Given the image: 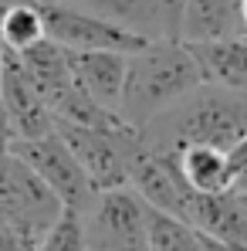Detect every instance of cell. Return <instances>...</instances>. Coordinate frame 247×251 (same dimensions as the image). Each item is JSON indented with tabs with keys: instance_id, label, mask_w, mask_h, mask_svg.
<instances>
[{
	"instance_id": "17",
	"label": "cell",
	"mask_w": 247,
	"mask_h": 251,
	"mask_svg": "<svg viewBox=\"0 0 247 251\" xmlns=\"http://www.w3.org/2000/svg\"><path fill=\"white\" fill-rule=\"evenodd\" d=\"M38 41H44L41 3H34V0H10L0 10V44L17 54V51H27Z\"/></svg>"
},
{
	"instance_id": "21",
	"label": "cell",
	"mask_w": 247,
	"mask_h": 251,
	"mask_svg": "<svg viewBox=\"0 0 247 251\" xmlns=\"http://www.w3.org/2000/svg\"><path fill=\"white\" fill-rule=\"evenodd\" d=\"M0 251H34V248H31L27 241H21V238L0 221Z\"/></svg>"
},
{
	"instance_id": "10",
	"label": "cell",
	"mask_w": 247,
	"mask_h": 251,
	"mask_svg": "<svg viewBox=\"0 0 247 251\" xmlns=\"http://www.w3.org/2000/svg\"><path fill=\"white\" fill-rule=\"evenodd\" d=\"M142 204L156 214H166L173 221H183V207H186V187L176 180V173L169 170L163 156H156L146 143L132 153L129 163V183H125Z\"/></svg>"
},
{
	"instance_id": "23",
	"label": "cell",
	"mask_w": 247,
	"mask_h": 251,
	"mask_svg": "<svg viewBox=\"0 0 247 251\" xmlns=\"http://www.w3.org/2000/svg\"><path fill=\"white\" fill-rule=\"evenodd\" d=\"M10 143H14V136H10V129L3 123V116H0V163L10 156Z\"/></svg>"
},
{
	"instance_id": "14",
	"label": "cell",
	"mask_w": 247,
	"mask_h": 251,
	"mask_svg": "<svg viewBox=\"0 0 247 251\" xmlns=\"http://www.w3.org/2000/svg\"><path fill=\"white\" fill-rule=\"evenodd\" d=\"M186 48L193 51L203 82L234 88V92H247V38L197 41V44H186Z\"/></svg>"
},
{
	"instance_id": "7",
	"label": "cell",
	"mask_w": 247,
	"mask_h": 251,
	"mask_svg": "<svg viewBox=\"0 0 247 251\" xmlns=\"http://www.w3.org/2000/svg\"><path fill=\"white\" fill-rule=\"evenodd\" d=\"M41 21H44V38L61 44L65 51H115V54H132L146 48V38H135L122 27L88 14L75 3L47 0L41 3Z\"/></svg>"
},
{
	"instance_id": "22",
	"label": "cell",
	"mask_w": 247,
	"mask_h": 251,
	"mask_svg": "<svg viewBox=\"0 0 247 251\" xmlns=\"http://www.w3.org/2000/svg\"><path fill=\"white\" fill-rule=\"evenodd\" d=\"M230 167H234V173H241V170H247V136L230 150Z\"/></svg>"
},
{
	"instance_id": "1",
	"label": "cell",
	"mask_w": 247,
	"mask_h": 251,
	"mask_svg": "<svg viewBox=\"0 0 247 251\" xmlns=\"http://www.w3.org/2000/svg\"><path fill=\"white\" fill-rule=\"evenodd\" d=\"M247 136V92L220 88V85H197L190 95L173 102L142 129V143L153 153L176 150L183 143H200L217 150H234Z\"/></svg>"
},
{
	"instance_id": "6",
	"label": "cell",
	"mask_w": 247,
	"mask_h": 251,
	"mask_svg": "<svg viewBox=\"0 0 247 251\" xmlns=\"http://www.w3.org/2000/svg\"><path fill=\"white\" fill-rule=\"evenodd\" d=\"M82 217L88 251H149L146 241L149 207L129 187L98 194L91 210Z\"/></svg>"
},
{
	"instance_id": "12",
	"label": "cell",
	"mask_w": 247,
	"mask_h": 251,
	"mask_svg": "<svg viewBox=\"0 0 247 251\" xmlns=\"http://www.w3.org/2000/svg\"><path fill=\"white\" fill-rule=\"evenodd\" d=\"M68 68L75 88L91 102L119 112L125 85V54L115 51H68Z\"/></svg>"
},
{
	"instance_id": "5",
	"label": "cell",
	"mask_w": 247,
	"mask_h": 251,
	"mask_svg": "<svg viewBox=\"0 0 247 251\" xmlns=\"http://www.w3.org/2000/svg\"><path fill=\"white\" fill-rule=\"evenodd\" d=\"M10 153L31 170L44 187L58 197V204L68 210L88 214L95 204V190L85 176V170L78 167V160L71 156V150L61 143L58 132H47L41 139H14Z\"/></svg>"
},
{
	"instance_id": "20",
	"label": "cell",
	"mask_w": 247,
	"mask_h": 251,
	"mask_svg": "<svg viewBox=\"0 0 247 251\" xmlns=\"http://www.w3.org/2000/svg\"><path fill=\"white\" fill-rule=\"evenodd\" d=\"M183 3L186 0H156L159 14H163V31L169 41H180V17H183Z\"/></svg>"
},
{
	"instance_id": "16",
	"label": "cell",
	"mask_w": 247,
	"mask_h": 251,
	"mask_svg": "<svg viewBox=\"0 0 247 251\" xmlns=\"http://www.w3.org/2000/svg\"><path fill=\"white\" fill-rule=\"evenodd\" d=\"M237 38V3L234 0H186L180 17V41H220Z\"/></svg>"
},
{
	"instance_id": "11",
	"label": "cell",
	"mask_w": 247,
	"mask_h": 251,
	"mask_svg": "<svg viewBox=\"0 0 247 251\" xmlns=\"http://www.w3.org/2000/svg\"><path fill=\"white\" fill-rule=\"evenodd\" d=\"M163 156L169 170L176 173V180L190 190V194H230L234 190V167H230V153L217 150V146H200V143H183L176 150L156 153Z\"/></svg>"
},
{
	"instance_id": "28",
	"label": "cell",
	"mask_w": 247,
	"mask_h": 251,
	"mask_svg": "<svg viewBox=\"0 0 247 251\" xmlns=\"http://www.w3.org/2000/svg\"><path fill=\"white\" fill-rule=\"evenodd\" d=\"M34 3H47V0H34Z\"/></svg>"
},
{
	"instance_id": "27",
	"label": "cell",
	"mask_w": 247,
	"mask_h": 251,
	"mask_svg": "<svg viewBox=\"0 0 247 251\" xmlns=\"http://www.w3.org/2000/svg\"><path fill=\"white\" fill-rule=\"evenodd\" d=\"M7 3H10V0H0V10H3V7H7Z\"/></svg>"
},
{
	"instance_id": "13",
	"label": "cell",
	"mask_w": 247,
	"mask_h": 251,
	"mask_svg": "<svg viewBox=\"0 0 247 251\" xmlns=\"http://www.w3.org/2000/svg\"><path fill=\"white\" fill-rule=\"evenodd\" d=\"M24 78L31 82V88L44 99V105L51 109L68 88H71V68H68V51L54 41H38L31 44L27 51H17L14 54Z\"/></svg>"
},
{
	"instance_id": "26",
	"label": "cell",
	"mask_w": 247,
	"mask_h": 251,
	"mask_svg": "<svg viewBox=\"0 0 247 251\" xmlns=\"http://www.w3.org/2000/svg\"><path fill=\"white\" fill-rule=\"evenodd\" d=\"M3 54H7V48L0 44V72H3Z\"/></svg>"
},
{
	"instance_id": "9",
	"label": "cell",
	"mask_w": 247,
	"mask_h": 251,
	"mask_svg": "<svg viewBox=\"0 0 247 251\" xmlns=\"http://www.w3.org/2000/svg\"><path fill=\"white\" fill-rule=\"evenodd\" d=\"M183 224L193 227L213 248H247V221L237 207L234 190L230 194H190L186 190Z\"/></svg>"
},
{
	"instance_id": "8",
	"label": "cell",
	"mask_w": 247,
	"mask_h": 251,
	"mask_svg": "<svg viewBox=\"0 0 247 251\" xmlns=\"http://www.w3.org/2000/svg\"><path fill=\"white\" fill-rule=\"evenodd\" d=\"M0 116L10 129L14 139H41L54 132V116L44 105V99L31 88L24 78L14 51L3 54V72H0Z\"/></svg>"
},
{
	"instance_id": "25",
	"label": "cell",
	"mask_w": 247,
	"mask_h": 251,
	"mask_svg": "<svg viewBox=\"0 0 247 251\" xmlns=\"http://www.w3.org/2000/svg\"><path fill=\"white\" fill-rule=\"evenodd\" d=\"M237 197V207H241V214H244V221H247V194H234Z\"/></svg>"
},
{
	"instance_id": "4",
	"label": "cell",
	"mask_w": 247,
	"mask_h": 251,
	"mask_svg": "<svg viewBox=\"0 0 247 251\" xmlns=\"http://www.w3.org/2000/svg\"><path fill=\"white\" fill-rule=\"evenodd\" d=\"M58 197L24 167L14 153L0 163V221L31 248H38L44 231L61 214Z\"/></svg>"
},
{
	"instance_id": "18",
	"label": "cell",
	"mask_w": 247,
	"mask_h": 251,
	"mask_svg": "<svg viewBox=\"0 0 247 251\" xmlns=\"http://www.w3.org/2000/svg\"><path fill=\"white\" fill-rule=\"evenodd\" d=\"M146 241H149V251H213L193 227H186L183 221H173L166 214H156V210H149Z\"/></svg>"
},
{
	"instance_id": "19",
	"label": "cell",
	"mask_w": 247,
	"mask_h": 251,
	"mask_svg": "<svg viewBox=\"0 0 247 251\" xmlns=\"http://www.w3.org/2000/svg\"><path fill=\"white\" fill-rule=\"evenodd\" d=\"M34 251H88V238H85V217L78 210H61L58 221L44 231Z\"/></svg>"
},
{
	"instance_id": "2",
	"label": "cell",
	"mask_w": 247,
	"mask_h": 251,
	"mask_svg": "<svg viewBox=\"0 0 247 251\" xmlns=\"http://www.w3.org/2000/svg\"><path fill=\"white\" fill-rule=\"evenodd\" d=\"M197 85H203V75H200L193 51L183 41L156 38L146 48L125 54V85L119 116L132 129L142 132L159 112H166L183 95H190Z\"/></svg>"
},
{
	"instance_id": "15",
	"label": "cell",
	"mask_w": 247,
	"mask_h": 251,
	"mask_svg": "<svg viewBox=\"0 0 247 251\" xmlns=\"http://www.w3.org/2000/svg\"><path fill=\"white\" fill-rule=\"evenodd\" d=\"M75 7H82L88 14L122 27L135 38H146V41H156L166 38L163 31V14L156 7V0H71Z\"/></svg>"
},
{
	"instance_id": "24",
	"label": "cell",
	"mask_w": 247,
	"mask_h": 251,
	"mask_svg": "<svg viewBox=\"0 0 247 251\" xmlns=\"http://www.w3.org/2000/svg\"><path fill=\"white\" fill-rule=\"evenodd\" d=\"M237 38H247V0H237Z\"/></svg>"
},
{
	"instance_id": "29",
	"label": "cell",
	"mask_w": 247,
	"mask_h": 251,
	"mask_svg": "<svg viewBox=\"0 0 247 251\" xmlns=\"http://www.w3.org/2000/svg\"><path fill=\"white\" fill-rule=\"evenodd\" d=\"M234 3H237V0H234Z\"/></svg>"
},
{
	"instance_id": "3",
	"label": "cell",
	"mask_w": 247,
	"mask_h": 251,
	"mask_svg": "<svg viewBox=\"0 0 247 251\" xmlns=\"http://www.w3.org/2000/svg\"><path fill=\"white\" fill-rule=\"evenodd\" d=\"M54 132L61 136V143L78 160V167L85 170V176H88L95 194L119 190V187L129 183L132 153L142 146L139 129H132V126H122V129H85V126H71V123L54 119Z\"/></svg>"
}]
</instances>
